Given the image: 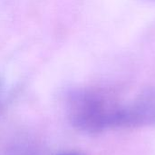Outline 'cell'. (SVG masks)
Masks as SVG:
<instances>
[{"instance_id": "7a4b0ae2", "label": "cell", "mask_w": 155, "mask_h": 155, "mask_svg": "<svg viewBox=\"0 0 155 155\" xmlns=\"http://www.w3.org/2000/svg\"><path fill=\"white\" fill-rule=\"evenodd\" d=\"M155 125V86L143 89L134 102L123 106L120 126L146 127Z\"/></svg>"}, {"instance_id": "6da1fadb", "label": "cell", "mask_w": 155, "mask_h": 155, "mask_svg": "<svg viewBox=\"0 0 155 155\" xmlns=\"http://www.w3.org/2000/svg\"><path fill=\"white\" fill-rule=\"evenodd\" d=\"M122 107L98 91L81 90L71 96L68 114L74 127L96 134L108 127L120 126Z\"/></svg>"}, {"instance_id": "3957f363", "label": "cell", "mask_w": 155, "mask_h": 155, "mask_svg": "<svg viewBox=\"0 0 155 155\" xmlns=\"http://www.w3.org/2000/svg\"><path fill=\"white\" fill-rule=\"evenodd\" d=\"M60 155H80L77 153H74V152H71V153H62Z\"/></svg>"}]
</instances>
